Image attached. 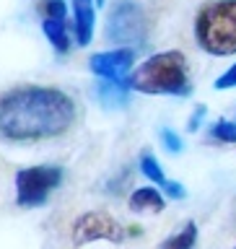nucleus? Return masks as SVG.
I'll return each mask as SVG.
<instances>
[{
  "label": "nucleus",
  "mask_w": 236,
  "mask_h": 249,
  "mask_svg": "<svg viewBox=\"0 0 236 249\" xmlns=\"http://www.w3.org/2000/svg\"><path fill=\"white\" fill-rule=\"evenodd\" d=\"M140 171H143V174L151 179L153 184H161V187L166 184V174H163V169L159 166V161H156L151 153H143V156H140Z\"/></svg>",
  "instance_id": "13"
},
{
  "label": "nucleus",
  "mask_w": 236,
  "mask_h": 249,
  "mask_svg": "<svg viewBox=\"0 0 236 249\" xmlns=\"http://www.w3.org/2000/svg\"><path fill=\"white\" fill-rule=\"evenodd\" d=\"M135 62V50L132 47H117L109 52H96L91 54L89 68L93 75L104 78V81H125V75L132 70Z\"/></svg>",
  "instance_id": "7"
},
{
  "label": "nucleus",
  "mask_w": 236,
  "mask_h": 249,
  "mask_svg": "<svg viewBox=\"0 0 236 249\" xmlns=\"http://www.w3.org/2000/svg\"><path fill=\"white\" fill-rule=\"evenodd\" d=\"M130 89L151 96H190V70L187 57L179 50H166L159 54H151L140 68L132 70L127 78Z\"/></svg>",
  "instance_id": "2"
},
{
  "label": "nucleus",
  "mask_w": 236,
  "mask_h": 249,
  "mask_svg": "<svg viewBox=\"0 0 236 249\" xmlns=\"http://www.w3.org/2000/svg\"><path fill=\"white\" fill-rule=\"evenodd\" d=\"M107 39L117 47L143 44L148 36V18L138 0H120L107 18Z\"/></svg>",
  "instance_id": "5"
},
{
  "label": "nucleus",
  "mask_w": 236,
  "mask_h": 249,
  "mask_svg": "<svg viewBox=\"0 0 236 249\" xmlns=\"http://www.w3.org/2000/svg\"><path fill=\"white\" fill-rule=\"evenodd\" d=\"M195 241H198V226L190 221V223H184V229H179L174 236H169L163 241L161 249H192Z\"/></svg>",
  "instance_id": "12"
},
{
  "label": "nucleus",
  "mask_w": 236,
  "mask_h": 249,
  "mask_svg": "<svg viewBox=\"0 0 236 249\" xmlns=\"http://www.w3.org/2000/svg\"><path fill=\"white\" fill-rule=\"evenodd\" d=\"M202 117H205V107H198V109L192 112L190 122H187V130H190V132L198 130V127H200V122H202Z\"/></svg>",
  "instance_id": "18"
},
{
  "label": "nucleus",
  "mask_w": 236,
  "mask_h": 249,
  "mask_svg": "<svg viewBox=\"0 0 236 249\" xmlns=\"http://www.w3.org/2000/svg\"><path fill=\"white\" fill-rule=\"evenodd\" d=\"M73 36L78 47H89L96 29V0H73Z\"/></svg>",
  "instance_id": "8"
},
{
  "label": "nucleus",
  "mask_w": 236,
  "mask_h": 249,
  "mask_svg": "<svg viewBox=\"0 0 236 249\" xmlns=\"http://www.w3.org/2000/svg\"><path fill=\"white\" fill-rule=\"evenodd\" d=\"M75 101L50 86H16L0 96V138L11 143L50 140L75 122Z\"/></svg>",
  "instance_id": "1"
},
{
  "label": "nucleus",
  "mask_w": 236,
  "mask_h": 249,
  "mask_svg": "<svg viewBox=\"0 0 236 249\" xmlns=\"http://www.w3.org/2000/svg\"><path fill=\"white\" fill-rule=\"evenodd\" d=\"M127 91H130V81L125 78V81H104L96 86V96L104 101L107 107H125L127 104Z\"/></svg>",
  "instance_id": "10"
},
{
  "label": "nucleus",
  "mask_w": 236,
  "mask_h": 249,
  "mask_svg": "<svg viewBox=\"0 0 236 249\" xmlns=\"http://www.w3.org/2000/svg\"><path fill=\"white\" fill-rule=\"evenodd\" d=\"M213 86H216L218 91H223V89H236V62H234L229 70H226L223 75H218V78H216V83H213Z\"/></svg>",
  "instance_id": "16"
},
{
  "label": "nucleus",
  "mask_w": 236,
  "mask_h": 249,
  "mask_svg": "<svg viewBox=\"0 0 236 249\" xmlns=\"http://www.w3.org/2000/svg\"><path fill=\"white\" fill-rule=\"evenodd\" d=\"M210 138L218 140V143H236V122L218 120L213 127H210Z\"/></svg>",
  "instance_id": "14"
},
{
  "label": "nucleus",
  "mask_w": 236,
  "mask_h": 249,
  "mask_svg": "<svg viewBox=\"0 0 236 249\" xmlns=\"http://www.w3.org/2000/svg\"><path fill=\"white\" fill-rule=\"evenodd\" d=\"M161 143L166 145L169 153H179V151H182V138H179L174 130H169V127L161 130Z\"/></svg>",
  "instance_id": "15"
},
{
  "label": "nucleus",
  "mask_w": 236,
  "mask_h": 249,
  "mask_svg": "<svg viewBox=\"0 0 236 249\" xmlns=\"http://www.w3.org/2000/svg\"><path fill=\"white\" fill-rule=\"evenodd\" d=\"M122 239H125L122 226L104 210H89L81 218H75L73 223V244L78 247L91 244V241H112V244H117Z\"/></svg>",
  "instance_id": "6"
},
{
  "label": "nucleus",
  "mask_w": 236,
  "mask_h": 249,
  "mask_svg": "<svg viewBox=\"0 0 236 249\" xmlns=\"http://www.w3.org/2000/svg\"><path fill=\"white\" fill-rule=\"evenodd\" d=\"M161 192H163V195H169V197H174V200H182L184 195H187V192H184V187L179 184V182H171V179H166V184L161 187Z\"/></svg>",
  "instance_id": "17"
},
{
  "label": "nucleus",
  "mask_w": 236,
  "mask_h": 249,
  "mask_svg": "<svg viewBox=\"0 0 236 249\" xmlns=\"http://www.w3.org/2000/svg\"><path fill=\"white\" fill-rule=\"evenodd\" d=\"M62 182V166L42 163L16 171V202L21 208H36L50 200V195Z\"/></svg>",
  "instance_id": "4"
},
{
  "label": "nucleus",
  "mask_w": 236,
  "mask_h": 249,
  "mask_svg": "<svg viewBox=\"0 0 236 249\" xmlns=\"http://www.w3.org/2000/svg\"><path fill=\"white\" fill-rule=\"evenodd\" d=\"M195 39L208 54H236V0H210L198 11Z\"/></svg>",
  "instance_id": "3"
},
{
  "label": "nucleus",
  "mask_w": 236,
  "mask_h": 249,
  "mask_svg": "<svg viewBox=\"0 0 236 249\" xmlns=\"http://www.w3.org/2000/svg\"><path fill=\"white\" fill-rule=\"evenodd\" d=\"M96 3H99V5H104V0H96Z\"/></svg>",
  "instance_id": "19"
},
{
  "label": "nucleus",
  "mask_w": 236,
  "mask_h": 249,
  "mask_svg": "<svg viewBox=\"0 0 236 249\" xmlns=\"http://www.w3.org/2000/svg\"><path fill=\"white\" fill-rule=\"evenodd\" d=\"M42 29H44V36L50 39V44L57 52L65 54L70 50L73 42H70V34H68V18H44Z\"/></svg>",
  "instance_id": "11"
},
{
  "label": "nucleus",
  "mask_w": 236,
  "mask_h": 249,
  "mask_svg": "<svg viewBox=\"0 0 236 249\" xmlns=\"http://www.w3.org/2000/svg\"><path fill=\"white\" fill-rule=\"evenodd\" d=\"M127 205H130V210H135V213H143V210L159 213V210L166 208V200H163L161 190H156V187H138V190L130 195Z\"/></svg>",
  "instance_id": "9"
}]
</instances>
